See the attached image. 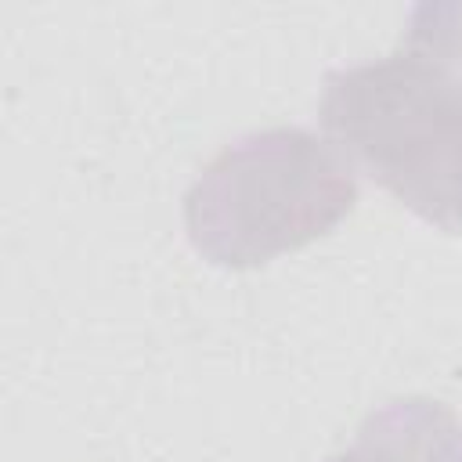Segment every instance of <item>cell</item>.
<instances>
[{"label":"cell","mask_w":462,"mask_h":462,"mask_svg":"<svg viewBox=\"0 0 462 462\" xmlns=\"http://www.w3.org/2000/svg\"><path fill=\"white\" fill-rule=\"evenodd\" d=\"M321 126L350 166L462 235V4L415 7L386 58L332 72Z\"/></svg>","instance_id":"obj_1"},{"label":"cell","mask_w":462,"mask_h":462,"mask_svg":"<svg viewBox=\"0 0 462 462\" xmlns=\"http://www.w3.org/2000/svg\"><path fill=\"white\" fill-rule=\"evenodd\" d=\"M354 202V166L328 137L274 126L235 141L199 173L184 227L209 263L245 271L325 238Z\"/></svg>","instance_id":"obj_2"},{"label":"cell","mask_w":462,"mask_h":462,"mask_svg":"<svg viewBox=\"0 0 462 462\" xmlns=\"http://www.w3.org/2000/svg\"><path fill=\"white\" fill-rule=\"evenodd\" d=\"M328 462H462V419L440 401L401 397L372 411Z\"/></svg>","instance_id":"obj_3"}]
</instances>
